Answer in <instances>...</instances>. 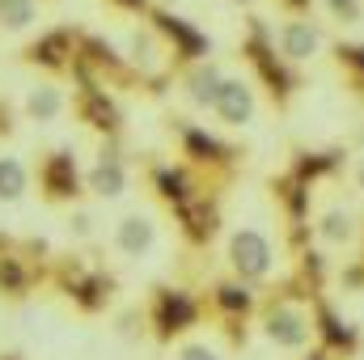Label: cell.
<instances>
[{"label": "cell", "instance_id": "2e32d148", "mask_svg": "<svg viewBox=\"0 0 364 360\" xmlns=\"http://www.w3.org/2000/svg\"><path fill=\"white\" fill-rule=\"evenodd\" d=\"M322 9H326L331 21H339V26H348V30L364 26V0H322Z\"/></svg>", "mask_w": 364, "mask_h": 360}, {"label": "cell", "instance_id": "7c38bea8", "mask_svg": "<svg viewBox=\"0 0 364 360\" xmlns=\"http://www.w3.org/2000/svg\"><path fill=\"white\" fill-rule=\"evenodd\" d=\"M60 110H64V90L60 85H34L26 93V115L30 119L51 123V119H60Z\"/></svg>", "mask_w": 364, "mask_h": 360}, {"label": "cell", "instance_id": "4fadbf2b", "mask_svg": "<svg viewBox=\"0 0 364 360\" xmlns=\"http://www.w3.org/2000/svg\"><path fill=\"white\" fill-rule=\"evenodd\" d=\"M77 115H81L85 123H93V127H110V123H114V110H110V102L93 90V85H85V90L77 93Z\"/></svg>", "mask_w": 364, "mask_h": 360}, {"label": "cell", "instance_id": "8992f818", "mask_svg": "<svg viewBox=\"0 0 364 360\" xmlns=\"http://www.w3.org/2000/svg\"><path fill=\"white\" fill-rule=\"evenodd\" d=\"M85 191H93L97 199H119L127 191V162L114 153V149H102L97 162L85 174Z\"/></svg>", "mask_w": 364, "mask_h": 360}, {"label": "cell", "instance_id": "6da1fadb", "mask_svg": "<svg viewBox=\"0 0 364 360\" xmlns=\"http://www.w3.org/2000/svg\"><path fill=\"white\" fill-rule=\"evenodd\" d=\"M225 255H229V268L242 280H267L275 268V246L263 229H233Z\"/></svg>", "mask_w": 364, "mask_h": 360}, {"label": "cell", "instance_id": "8fae6325", "mask_svg": "<svg viewBox=\"0 0 364 360\" xmlns=\"http://www.w3.org/2000/svg\"><path fill=\"white\" fill-rule=\"evenodd\" d=\"M127 64L140 68V73H153L161 64V43L153 30H132L127 34Z\"/></svg>", "mask_w": 364, "mask_h": 360}, {"label": "cell", "instance_id": "d6986e66", "mask_svg": "<svg viewBox=\"0 0 364 360\" xmlns=\"http://www.w3.org/2000/svg\"><path fill=\"white\" fill-rule=\"evenodd\" d=\"M352 182H356V191L364 195V153L356 157V166H352Z\"/></svg>", "mask_w": 364, "mask_h": 360}, {"label": "cell", "instance_id": "7402d4cb", "mask_svg": "<svg viewBox=\"0 0 364 360\" xmlns=\"http://www.w3.org/2000/svg\"><path fill=\"white\" fill-rule=\"evenodd\" d=\"M233 4H255V0H233Z\"/></svg>", "mask_w": 364, "mask_h": 360}, {"label": "cell", "instance_id": "3957f363", "mask_svg": "<svg viewBox=\"0 0 364 360\" xmlns=\"http://www.w3.org/2000/svg\"><path fill=\"white\" fill-rule=\"evenodd\" d=\"M81 174H77V162H73V153L68 149H55V153H47L43 162H38V191H43V199H51V203H68V199H77L81 195Z\"/></svg>", "mask_w": 364, "mask_h": 360}, {"label": "cell", "instance_id": "ac0fdd59", "mask_svg": "<svg viewBox=\"0 0 364 360\" xmlns=\"http://www.w3.org/2000/svg\"><path fill=\"white\" fill-rule=\"evenodd\" d=\"M68 229H73L77 238H90V233H93V216H90V212H73V221H68Z\"/></svg>", "mask_w": 364, "mask_h": 360}, {"label": "cell", "instance_id": "ffe728a7", "mask_svg": "<svg viewBox=\"0 0 364 360\" xmlns=\"http://www.w3.org/2000/svg\"><path fill=\"white\" fill-rule=\"evenodd\" d=\"M4 132H9V106L0 102V136H4Z\"/></svg>", "mask_w": 364, "mask_h": 360}, {"label": "cell", "instance_id": "9c48e42d", "mask_svg": "<svg viewBox=\"0 0 364 360\" xmlns=\"http://www.w3.org/2000/svg\"><path fill=\"white\" fill-rule=\"evenodd\" d=\"M225 68L220 64H212V60H195L191 68H186V77H182V90H186V97L199 106V110H212V102H216V93H220V85H225Z\"/></svg>", "mask_w": 364, "mask_h": 360}, {"label": "cell", "instance_id": "52a82bcc", "mask_svg": "<svg viewBox=\"0 0 364 360\" xmlns=\"http://www.w3.org/2000/svg\"><path fill=\"white\" fill-rule=\"evenodd\" d=\"M318 242H322L326 250H352V246L360 242V225H356V216H352L343 203L322 208V212H318Z\"/></svg>", "mask_w": 364, "mask_h": 360}, {"label": "cell", "instance_id": "5bb4252c", "mask_svg": "<svg viewBox=\"0 0 364 360\" xmlns=\"http://www.w3.org/2000/svg\"><path fill=\"white\" fill-rule=\"evenodd\" d=\"M26 186H30L26 166H21L17 157H0V199H4V203H13V199H21V195H26Z\"/></svg>", "mask_w": 364, "mask_h": 360}, {"label": "cell", "instance_id": "277c9868", "mask_svg": "<svg viewBox=\"0 0 364 360\" xmlns=\"http://www.w3.org/2000/svg\"><path fill=\"white\" fill-rule=\"evenodd\" d=\"M212 115L225 123V127H246V123H255V115H259V93L250 81H242V77H225V85L216 93V102H212Z\"/></svg>", "mask_w": 364, "mask_h": 360}, {"label": "cell", "instance_id": "44dd1931", "mask_svg": "<svg viewBox=\"0 0 364 360\" xmlns=\"http://www.w3.org/2000/svg\"><path fill=\"white\" fill-rule=\"evenodd\" d=\"M119 4H140V0H119Z\"/></svg>", "mask_w": 364, "mask_h": 360}, {"label": "cell", "instance_id": "e0dca14e", "mask_svg": "<svg viewBox=\"0 0 364 360\" xmlns=\"http://www.w3.org/2000/svg\"><path fill=\"white\" fill-rule=\"evenodd\" d=\"M178 360H220V352L208 344H186V348H178Z\"/></svg>", "mask_w": 364, "mask_h": 360}, {"label": "cell", "instance_id": "30bf717a", "mask_svg": "<svg viewBox=\"0 0 364 360\" xmlns=\"http://www.w3.org/2000/svg\"><path fill=\"white\" fill-rule=\"evenodd\" d=\"M30 64H38V68H64V55H73V34L68 30H51V34H43V38H34L26 51H21Z\"/></svg>", "mask_w": 364, "mask_h": 360}, {"label": "cell", "instance_id": "ba28073f", "mask_svg": "<svg viewBox=\"0 0 364 360\" xmlns=\"http://www.w3.org/2000/svg\"><path fill=\"white\" fill-rule=\"evenodd\" d=\"M114 246H119V255H127V259L149 255V250L157 246V221H153L149 212H127V216L114 225Z\"/></svg>", "mask_w": 364, "mask_h": 360}, {"label": "cell", "instance_id": "5b68a950", "mask_svg": "<svg viewBox=\"0 0 364 360\" xmlns=\"http://www.w3.org/2000/svg\"><path fill=\"white\" fill-rule=\"evenodd\" d=\"M275 43H279V55L292 60V64H309V60L322 55V30H318L309 17H288V21H279Z\"/></svg>", "mask_w": 364, "mask_h": 360}, {"label": "cell", "instance_id": "9a60e30c", "mask_svg": "<svg viewBox=\"0 0 364 360\" xmlns=\"http://www.w3.org/2000/svg\"><path fill=\"white\" fill-rule=\"evenodd\" d=\"M38 21V0H0V26L4 30H30Z\"/></svg>", "mask_w": 364, "mask_h": 360}, {"label": "cell", "instance_id": "7a4b0ae2", "mask_svg": "<svg viewBox=\"0 0 364 360\" xmlns=\"http://www.w3.org/2000/svg\"><path fill=\"white\" fill-rule=\"evenodd\" d=\"M263 335L272 339L275 348H284V352H301L314 339V318L301 305H292V301H275L272 309L263 314Z\"/></svg>", "mask_w": 364, "mask_h": 360}]
</instances>
